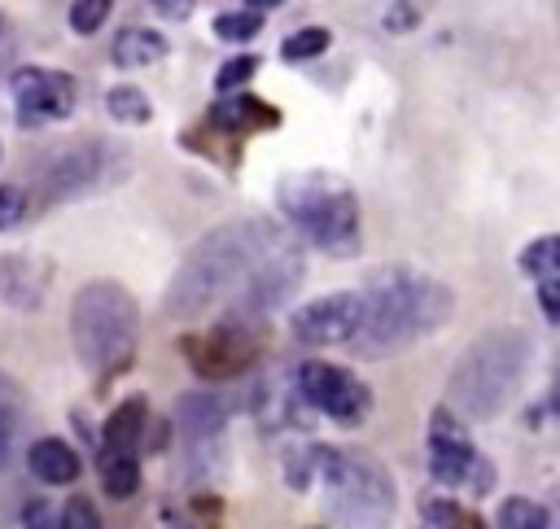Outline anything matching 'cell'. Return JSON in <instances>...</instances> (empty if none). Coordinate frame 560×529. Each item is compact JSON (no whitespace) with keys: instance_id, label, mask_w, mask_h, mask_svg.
<instances>
[{"instance_id":"17","label":"cell","mask_w":560,"mask_h":529,"mask_svg":"<svg viewBox=\"0 0 560 529\" xmlns=\"http://www.w3.org/2000/svg\"><path fill=\"white\" fill-rule=\"evenodd\" d=\"M494 525H499V529H551V516H547L542 503H534V498H525V494H512V498L499 503Z\"/></svg>"},{"instance_id":"7","label":"cell","mask_w":560,"mask_h":529,"mask_svg":"<svg viewBox=\"0 0 560 529\" xmlns=\"http://www.w3.org/2000/svg\"><path fill=\"white\" fill-rule=\"evenodd\" d=\"M293 385H298V398H302V402H311L315 411H324V415L337 420V424H359V420L372 411V389H368L354 372H346V367L306 363V367L293 376Z\"/></svg>"},{"instance_id":"6","label":"cell","mask_w":560,"mask_h":529,"mask_svg":"<svg viewBox=\"0 0 560 529\" xmlns=\"http://www.w3.org/2000/svg\"><path fill=\"white\" fill-rule=\"evenodd\" d=\"M328 494H332L337 520L350 529H385L398 507L394 477L372 455H341V463L328 481Z\"/></svg>"},{"instance_id":"14","label":"cell","mask_w":560,"mask_h":529,"mask_svg":"<svg viewBox=\"0 0 560 529\" xmlns=\"http://www.w3.org/2000/svg\"><path fill=\"white\" fill-rule=\"evenodd\" d=\"M210 122L219 131H262V127L280 122V109L249 92H228L219 105H210Z\"/></svg>"},{"instance_id":"10","label":"cell","mask_w":560,"mask_h":529,"mask_svg":"<svg viewBox=\"0 0 560 529\" xmlns=\"http://www.w3.org/2000/svg\"><path fill=\"white\" fill-rule=\"evenodd\" d=\"M52 262L39 254H0V297L18 310H35L44 302Z\"/></svg>"},{"instance_id":"16","label":"cell","mask_w":560,"mask_h":529,"mask_svg":"<svg viewBox=\"0 0 560 529\" xmlns=\"http://www.w3.org/2000/svg\"><path fill=\"white\" fill-rule=\"evenodd\" d=\"M109 57L122 70H144V66H153V61L166 57V39L158 31H149V26H127V31H118Z\"/></svg>"},{"instance_id":"30","label":"cell","mask_w":560,"mask_h":529,"mask_svg":"<svg viewBox=\"0 0 560 529\" xmlns=\"http://www.w3.org/2000/svg\"><path fill=\"white\" fill-rule=\"evenodd\" d=\"M276 4H284V0H245V9H258V13H267V9H276Z\"/></svg>"},{"instance_id":"25","label":"cell","mask_w":560,"mask_h":529,"mask_svg":"<svg viewBox=\"0 0 560 529\" xmlns=\"http://www.w3.org/2000/svg\"><path fill=\"white\" fill-rule=\"evenodd\" d=\"M26 529H66V512H57L52 503H31L26 507Z\"/></svg>"},{"instance_id":"29","label":"cell","mask_w":560,"mask_h":529,"mask_svg":"<svg viewBox=\"0 0 560 529\" xmlns=\"http://www.w3.org/2000/svg\"><path fill=\"white\" fill-rule=\"evenodd\" d=\"M9 459V420L0 415V463Z\"/></svg>"},{"instance_id":"28","label":"cell","mask_w":560,"mask_h":529,"mask_svg":"<svg viewBox=\"0 0 560 529\" xmlns=\"http://www.w3.org/2000/svg\"><path fill=\"white\" fill-rule=\"evenodd\" d=\"M149 4H153L162 17H171V22H184V17L192 13V4H197V0H149Z\"/></svg>"},{"instance_id":"19","label":"cell","mask_w":560,"mask_h":529,"mask_svg":"<svg viewBox=\"0 0 560 529\" xmlns=\"http://www.w3.org/2000/svg\"><path fill=\"white\" fill-rule=\"evenodd\" d=\"M521 271L534 275V280H547V275H560V236H538L521 249Z\"/></svg>"},{"instance_id":"8","label":"cell","mask_w":560,"mask_h":529,"mask_svg":"<svg viewBox=\"0 0 560 529\" xmlns=\"http://www.w3.org/2000/svg\"><path fill=\"white\" fill-rule=\"evenodd\" d=\"M9 87H13V101H18V122H26V127L70 118V109H74V79L61 74V70L22 66Z\"/></svg>"},{"instance_id":"11","label":"cell","mask_w":560,"mask_h":529,"mask_svg":"<svg viewBox=\"0 0 560 529\" xmlns=\"http://www.w3.org/2000/svg\"><path fill=\"white\" fill-rule=\"evenodd\" d=\"M96 179H101V149L96 144H74L44 171V197L48 201H70V197H83Z\"/></svg>"},{"instance_id":"18","label":"cell","mask_w":560,"mask_h":529,"mask_svg":"<svg viewBox=\"0 0 560 529\" xmlns=\"http://www.w3.org/2000/svg\"><path fill=\"white\" fill-rule=\"evenodd\" d=\"M105 109H109L118 122H131V127H144V122L153 118V105H149V96H144L136 83L109 87V92H105Z\"/></svg>"},{"instance_id":"21","label":"cell","mask_w":560,"mask_h":529,"mask_svg":"<svg viewBox=\"0 0 560 529\" xmlns=\"http://www.w3.org/2000/svg\"><path fill=\"white\" fill-rule=\"evenodd\" d=\"M262 31V13L258 9H232V13H219L214 17V35L228 39V44H245Z\"/></svg>"},{"instance_id":"26","label":"cell","mask_w":560,"mask_h":529,"mask_svg":"<svg viewBox=\"0 0 560 529\" xmlns=\"http://www.w3.org/2000/svg\"><path fill=\"white\" fill-rule=\"evenodd\" d=\"M538 306H542V315H547L551 324H560V275L538 280Z\"/></svg>"},{"instance_id":"5","label":"cell","mask_w":560,"mask_h":529,"mask_svg":"<svg viewBox=\"0 0 560 529\" xmlns=\"http://www.w3.org/2000/svg\"><path fill=\"white\" fill-rule=\"evenodd\" d=\"M276 201L284 219L332 258H350L359 249V201L341 175L332 171L284 175L276 188Z\"/></svg>"},{"instance_id":"9","label":"cell","mask_w":560,"mask_h":529,"mask_svg":"<svg viewBox=\"0 0 560 529\" xmlns=\"http://www.w3.org/2000/svg\"><path fill=\"white\" fill-rule=\"evenodd\" d=\"M363 324V297L359 293H328L293 310V337L306 345H337L354 341Z\"/></svg>"},{"instance_id":"24","label":"cell","mask_w":560,"mask_h":529,"mask_svg":"<svg viewBox=\"0 0 560 529\" xmlns=\"http://www.w3.org/2000/svg\"><path fill=\"white\" fill-rule=\"evenodd\" d=\"M26 219V192L18 184H0V232H13Z\"/></svg>"},{"instance_id":"15","label":"cell","mask_w":560,"mask_h":529,"mask_svg":"<svg viewBox=\"0 0 560 529\" xmlns=\"http://www.w3.org/2000/svg\"><path fill=\"white\" fill-rule=\"evenodd\" d=\"M26 468H31V477L44 481V485H70V481H79V472H83L79 455H74L61 437H39V442L26 450Z\"/></svg>"},{"instance_id":"23","label":"cell","mask_w":560,"mask_h":529,"mask_svg":"<svg viewBox=\"0 0 560 529\" xmlns=\"http://www.w3.org/2000/svg\"><path fill=\"white\" fill-rule=\"evenodd\" d=\"M109 9H114V0H74L70 4V31L74 35H96L105 26Z\"/></svg>"},{"instance_id":"3","label":"cell","mask_w":560,"mask_h":529,"mask_svg":"<svg viewBox=\"0 0 560 529\" xmlns=\"http://www.w3.org/2000/svg\"><path fill=\"white\" fill-rule=\"evenodd\" d=\"M525 367H529V337L521 328H486L464 345L446 380V398L455 411L472 420H490L512 402Z\"/></svg>"},{"instance_id":"13","label":"cell","mask_w":560,"mask_h":529,"mask_svg":"<svg viewBox=\"0 0 560 529\" xmlns=\"http://www.w3.org/2000/svg\"><path fill=\"white\" fill-rule=\"evenodd\" d=\"M144 450V398H127L101 428V450L96 459H140Z\"/></svg>"},{"instance_id":"1","label":"cell","mask_w":560,"mask_h":529,"mask_svg":"<svg viewBox=\"0 0 560 529\" xmlns=\"http://www.w3.org/2000/svg\"><path fill=\"white\" fill-rule=\"evenodd\" d=\"M289 236V227L267 223V219H236L223 223L214 232H206L188 258L179 262L171 289H166V315L171 319H197L201 310H210L219 297H236V289L245 284V275L271 254L280 249Z\"/></svg>"},{"instance_id":"22","label":"cell","mask_w":560,"mask_h":529,"mask_svg":"<svg viewBox=\"0 0 560 529\" xmlns=\"http://www.w3.org/2000/svg\"><path fill=\"white\" fill-rule=\"evenodd\" d=\"M254 74H258V57H254V52H236V57H228V61L219 66L214 87H219V96H228V92H241Z\"/></svg>"},{"instance_id":"31","label":"cell","mask_w":560,"mask_h":529,"mask_svg":"<svg viewBox=\"0 0 560 529\" xmlns=\"http://www.w3.org/2000/svg\"><path fill=\"white\" fill-rule=\"evenodd\" d=\"M551 411L560 415V372H556V389H551Z\"/></svg>"},{"instance_id":"27","label":"cell","mask_w":560,"mask_h":529,"mask_svg":"<svg viewBox=\"0 0 560 529\" xmlns=\"http://www.w3.org/2000/svg\"><path fill=\"white\" fill-rule=\"evenodd\" d=\"M416 22H420V13L407 9V4H394V9L385 13V31H394V35H398V31H411Z\"/></svg>"},{"instance_id":"20","label":"cell","mask_w":560,"mask_h":529,"mask_svg":"<svg viewBox=\"0 0 560 529\" xmlns=\"http://www.w3.org/2000/svg\"><path fill=\"white\" fill-rule=\"evenodd\" d=\"M328 44H332V35H328L324 26H302V31L284 35V44H280V57H284V61H311V57L328 52Z\"/></svg>"},{"instance_id":"4","label":"cell","mask_w":560,"mask_h":529,"mask_svg":"<svg viewBox=\"0 0 560 529\" xmlns=\"http://www.w3.org/2000/svg\"><path fill=\"white\" fill-rule=\"evenodd\" d=\"M136 328H140V306L114 280H88L70 302V341L88 372L109 376L122 363H131Z\"/></svg>"},{"instance_id":"2","label":"cell","mask_w":560,"mask_h":529,"mask_svg":"<svg viewBox=\"0 0 560 529\" xmlns=\"http://www.w3.org/2000/svg\"><path fill=\"white\" fill-rule=\"evenodd\" d=\"M455 310V297L446 284L411 271V267H381L368 275L363 293V324L354 332L363 354H385L398 350L438 324H446Z\"/></svg>"},{"instance_id":"12","label":"cell","mask_w":560,"mask_h":529,"mask_svg":"<svg viewBox=\"0 0 560 529\" xmlns=\"http://www.w3.org/2000/svg\"><path fill=\"white\" fill-rule=\"evenodd\" d=\"M223 420H228V407H223L219 393L192 389V393H184V398L175 402V424H179V433H184V442H188L192 450L210 446V442L223 433Z\"/></svg>"}]
</instances>
